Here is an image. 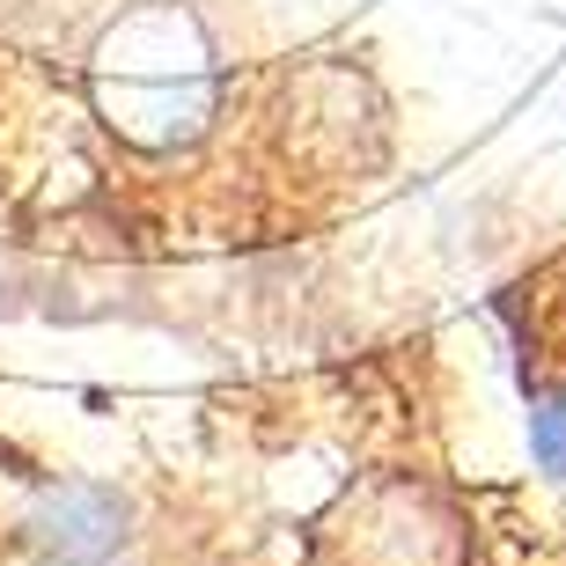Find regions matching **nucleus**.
I'll use <instances>...</instances> for the list:
<instances>
[{"mask_svg": "<svg viewBox=\"0 0 566 566\" xmlns=\"http://www.w3.org/2000/svg\"><path fill=\"white\" fill-rule=\"evenodd\" d=\"M15 545L38 566H118L133 545V501L104 479H52L22 507Z\"/></svg>", "mask_w": 566, "mask_h": 566, "instance_id": "3", "label": "nucleus"}, {"mask_svg": "<svg viewBox=\"0 0 566 566\" xmlns=\"http://www.w3.org/2000/svg\"><path fill=\"white\" fill-rule=\"evenodd\" d=\"M332 545H346V566H463L457 515L412 479H376L354 493L332 523Z\"/></svg>", "mask_w": 566, "mask_h": 566, "instance_id": "2", "label": "nucleus"}, {"mask_svg": "<svg viewBox=\"0 0 566 566\" xmlns=\"http://www.w3.org/2000/svg\"><path fill=\"white\" fill-rule=\"evenodd\" d=\"M96 96H104L111 126H126L140 147L191 140L213 111V60L199 22L177 8H140L104 38L96 60Z\"/></svg>", "mask_w": 566, "mask_h": 566, "instance_id": "1", "label": "nucleus"}, {"mask_svg": "<svg viewBox=\"0 0 566 566\" xmlns=\"http://www.w3.org/2000/svg\"><path fill=\"white\" fill-rule=\"evenodd\" d=\"M530 457H537V471L566 479V390H545L530 405Z\"/></svg>", "mask_w": 566, "mask_h": 566, "instance_id": "4", "label": "nucleus"}]
</instances>
